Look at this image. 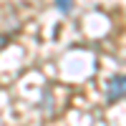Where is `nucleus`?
Listing matches in <instances>:
<instances>
[{
    "label": "nucleus",
    "mask_w": 126,
    "mask_h": 126,
    "mask_svg": "<svg viewBox=\"0 0 126 126\" xmlns=\"http://www.w3.org/2000/svg\"><path fill=\"white\" fill-rule=\"evenodd\" d=\"M126 98V76H111L109 83H106V103H116Z\"/></svg>",
    "instance_id": "obj_1"
},
{
    "label": "nucleus",
    "mask_w": 126,
    "mask_h": 126,
    "mask_svg": "<svg viewBox=\"0 0 126 126\" xmlns=\"http://www.w3.org/2000/svg\"><path fill=\"white\" fill-rule=\"evenodd\" d=\"M53 3H56V8L61 10L63 15H68L71 10H73V0H53Z\"/></svg>",
    "instance_id": "obj_2"
},
{
    "label": "nucleus",
    "mask_w": 126,
    "mask_h": 126,
    "mask_svg": "<svg viewBox=\"0 0 126 126\" xmlns=\"http://www.w3.org/2000/svg\"><path fill=\"white\" fill-rule=\"evenodd\" d=\"M8 43H10V35H8V33H0V50H3Z\"/></svg>",
    "instance_id": "obj_3"
}]
</instances>
